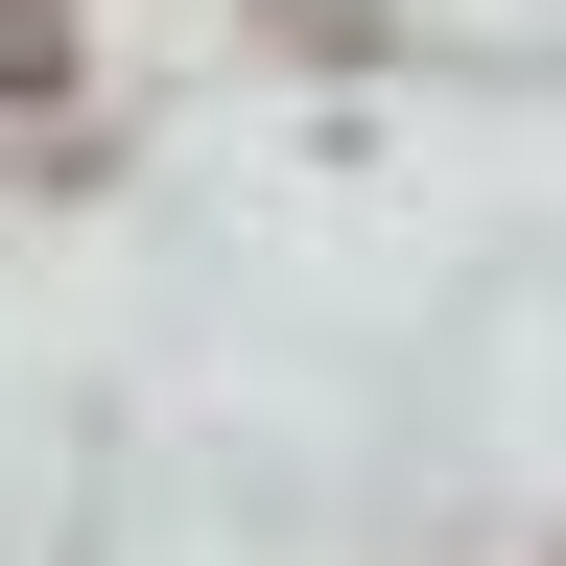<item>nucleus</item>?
I'll return each mask as SVG.
<instances>
[{"label":"nucleus","instance_id":"nucleus-1","mask_svg":"<svg viewBox=\"0 0 566 566\" xmlns=\"http://www.w3.org/2000/svg\"><path fill=\"white\" fill-rule=\"evenodd\" d=\"M0 95H71V24H48V0H0Z\"/></svg>","mask_w":566,"mask_h":566}]
</instances>
